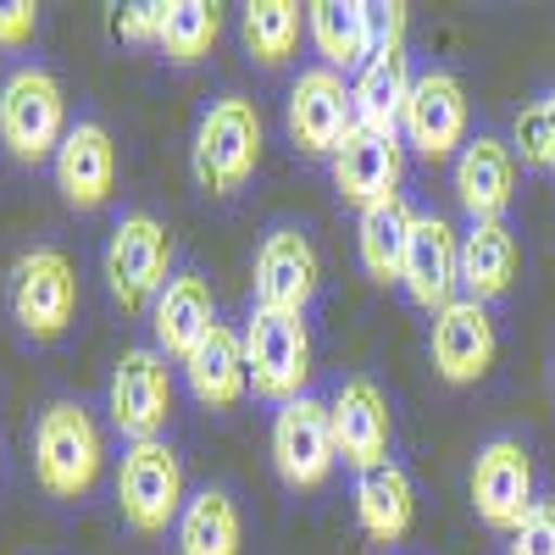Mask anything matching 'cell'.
I'll return each mask as SVG.
<instances>
[{"instance_id": "1f68e13d", "label": "cell", "mask_w": 555, "mask_h": 555, "mask_svg": "<svg viewBox=\"0 0 555 555\" xmlns=\"http://www.w3.org/2000/svg\"><path fill=\"white\" fill-rule=\"evenodd\" d=\"M366 23H373V56L405 51V7L400 0H366Z\"/></svg>"}, {"instance_id": "2e32d148", "label": "cell", "mask_w": 555, "mask_h": 555, "mask_svg": "<svg viewBox=\"0 0 555 555\" xmlns=\"http://www.w3.org/2000/svg\"><path fill=\"white\" fill-rule=\"evenodd\" d=\"M328 416H334V444L345 467H378L395 450V411L389 395L373 378H339V389L328 395Z\"/></svg>"}, {"instance_id": "8992f818", "label": "cell", "mask_w": 555, "mask_h": 555, "mask_svg": "<svg viewBox=\"0 0 555 555\" xmlns=\"http://www.w3.org/2000/svg\"><path fill=\"white\" fill-rule=\"evenodd\" d=\"M167 278H172V234H167V222L151 217V211H122L117 228H112V240H106V289L112 300L139 317V311H151L156 295L167 289Z\"/></svg>"}, {"instance_id": "d6986e66", "label": "cell", "mask_w": 555, "mask_h": 555, "mask_svg": "<svg viewBox=\"0 0 555 555\" xmlns=\"http://www.w3.org/2000/svg\"><path fill=\"white\" fill-rule=\"evenodd\" d=\"M450 190H455L461 211H467V222L505 217V206H512V195H517V156H512V145L494 139V133H473L467 145L455 151V162H450Z\"/></svg>"}, {"instance_id": "836d02e7", "label": "cell", "mask_w": 555, "mask_h": 555, "mask_svg": "<svg viewBox=\"0 0 555 555\" xmlns=\"http://www.w3.org/2000/svg\"><path fill=\"white\" fill-rule=\"evenodd\" d=\"M117 39L122 44H156L162 39V0H133V7H117Z\"/></svg>"}, {"instance_id": "9a60e30c", "label": "cell", "mask_w": 555, "mask_h": 555, "mask_svg": "<svg viewBox=\"0 0 555 555\" xmlns=\"http://www.w3.org/2000/svg\"><path fill=\"white\" fill-rule=\"evenodd\" d=\"M400 289L411 306H423L428 317L461 300V234L439 211H416L411 222V245L400 267Z\"/></svg>"}, {"instance_id": "30bf717a", "label": "cell", "mask_w": 555, "mask_h": 555, "mask_svg": "<svg viewBox=\"0 0 555 555\" xmlns=\"http://www.w3.org/2000/svg\"><path fill=\"white\" fill-rule=\"evenodd\" d=\"M467 83H461L450 67H423L411 78V101L400 117V139L423 156V162H455V151L467 145Z\"/></svg>"}, {"instance_id": "9c48e42d", "label": "cell", "mask_w": 555, "mask_h": 555, "mask_svg": "<svg viewBox=\"0 0 555 555\" xmlns=\"http://www.w3.org/2000/svg\"><path fill=\"white\" fill-rule=\"evenodd\" d=\"M317 289H322V256H317L311 234L295 222L267 228L256 245V267H250V306L306 317Z\"/></svg>"}, {"instance_id": "ffe728a7", "label": "cell", "mask_w": 555, "mask_h": 555, "mask_svg": "<svg viewBox=\"0 0 555 555\" xmlns=\"http://www.w3.org/2000/svg\"><path fill=\"white\" fill-rule=\"evenodd\" d=\"M217 322L222 317H217V295H211L206 278L201 272H172L167 289L151 306V339L167 361H190Z\"/></svg>"}, {"instance_id": "83f0119b", "label": "cell", "mask_w": 555, "mask_h": 555, "mask_svg": "<svg viewBox=\"0 0 555 555\" xmlns=\"http://www.w3.org/2000/svg\"><path fill=\"white\" fill-rule=\"evenodd\" d=\"M222 34V7L217 0H167L162 7V39L156 51L172 67H195L211 56V44Z\"/></svg>"}, {"instance_id": "484cf974", "label": "cell", "mask_w": 555, "mask_h": 555, "mask_svg": "<svg viewBox=\"0 0 555 555\" xmlns=\"http://www.w3.org/2000/svg\"><path fill=\"white\" fill-rule=\"evenodd\" d=\"M411 222L416 211L395 195L384 206H366L356 217V256H361V272L373 284H400V267H405V245H411Z\"/></svg>"}, {"instance_id": "7402d4cb", "label": "cell", "mask_w": 555, "mask_h": 555, "mask_svg": "<svg viewBox=\"0 0 555 555\" xmlns=\"http://www.w3.org/2000/svg\"><path fill=\"white\" fill-rule=\"evenodd\" d=\"M517 284V234L512 222L494 217V222H467L461 234V295L478 300V306H494L505 300Z\"/></svg>"}, {"instance_id": "5b68a950", "label": "cell", "mask_w": 555, "mask_h": 555, "mask_svg": "<svg viewBox=\"0 0 555 555\" xmlns=\"http://www.w3.org/2000/svg\"><path fill=\"white\" fill-rule=\"evenodd\" d=\"M183 505H190V483H183V461L167 439L128 444L117 461V512L139 539H156L178 528Z\"/></svg>"}, {"instance_id": "5bb4252c", "label": "cell", "mask_w": 555, "mask_h": 555, "mask_svg": "<svg viewBox=\"0 0 555 555\" xmlns=\"http://www.w3.org/2000/svg\"><path fill=\"white\" fill-rule=\"evenodd\" d=\"M500 356V328H494V311L478 300H450L444 311H434V328H428V361L434 373L455 389H467L478 378H489V366Z\"/></svg>"}, {"instance_id": "e575fe53", "label": "cell", "mask_w": 555, "mask_h": 555, "mask_svg": "<svg viewBox=\"0 0 555 555\" xmlns=\"http://www.w3.org/2000/svg\"><path fill=\"white\" fill-rule=\"evenodd\" d=\"M550 384H555V366H550Z\"/></svg>"}, {"instance_id": "f1b7e54d", "label": "cell", "mask_w": 555, "mask_h": 555, "mask_svg": "<svg viewBox=\"0 0 555 555\" xmlns=\"http://www.w3.org/2000/svg\"><path fill=\"white\" fill-rule=\"evenodd\" d=\"M300 23H306V12L295 7V0H250L245 23H240L250 62L284 67V62L295 56V44H300Z\"/></svg>"}, {"instance_id": "d4e9b609", "label": "cell", "mask_w": 555, "mask_h": 555, "mask_svg": "<svg viewBox=\"0 0 555 555\" xmlns=\"http://www.w3.org/2000/svg\"><path fill=\"white\" fill-rule=\"evenodd\" d=\"M411 62L405 51H384L373 56L356 83H350V101H356V128H373V133H400V117H405V101H411Z\"/></svg>"}, {"instance_id": "7a4b0ae2", "label": "cell", "mask_w": 555, "mask_h": 555, "mask_svg": "<svg viewBox=\"0 0 555 555\" xmlns=\"http://www.w3.org/2000/svg\"><path fill=\"white\" fill-rule=\"evenodd\" d=\"M256 167H261V112H256L250 95L228 89V95H217L195 122L190 172H195V183L206 195L228 201L256 178Z\"/></svg>"}, {"instance_id": "44dd1931", "label": "cell", "mask_w": 555, "mask_h": 555, "mask_svg": "<svg viewBox=\"0 0 555 555\" xmlns=\"http://www.w3.org/2000/svg\"><path fill=\"white\" fill-rule=\"evenodd\" d=\"M183 384L206 411H228L250 395V366H245V334L234 322H217L206 345L183 361Z\"/></svg>"}, {"instance_id": "4316f807", "label": "cell", "mask_w": 555, "mask_h": 555, "mask_svg": "<svg viewBox=\"0 0 555 555\" xmlns=\"http://www.w3.org/2000/svg\"><path fill=\"white\" fill-rule=\"evenodd\" d=\"M172 539H178V555H240L245 522H240L234 494H228V489L190 494V505H183Z\"/></svg>"}, {"instance_id": "8fae6325", "label": "cell", "mask_w": 555, "mask_h": 555, "mask_svg": "<svg viewBox=\"0 0 555 555\" xmlns=\"http://www.w3.org/2000/svg\"><path fill=\"white\" fill-rule=\"evenodd\" d=\"M267 444H272V473L289 489H322L339 467L334 416H328V400H317V395H300L289 405H278Z\"/></svg>"}, {"instance_id": "d6a6232c", "label": "cell", "mask_w": 555, "mask_h": 555, "mask_svg": "<svg viewBox=\"0 0 555 555\" xmlns=\"http://www.w3.org/2000/svg\"><path fill=\"white\" fill-rule=\"evenodd\" d=\"M34 34H39L34 0H0V51H28Z\"/></svg>"}, {"instance_id": "7c38bea8", "label": "cell", "mask_w": 555, "mask_h": 555, "mask_svg": "<svg viewBox=\"0 0 555 555\" xmlns=\"http://www.w3.org/2000/svg\"><path fill=\"white\" fill-rule=\"evenodd\" d=\"M533 500H539V478H533L528 444L512 439V434H494L473 461V512H478V522L512 539L517 522L533 512Z\"/></svg>"}, {"instance_id": "3957f363", "label": "cell", "mask_w": 555, "mask_h": 555, "mask_svg": "<svg viewBox=\"0 0 555 555\" xmlns=\"http://www.w3.org/2000/svg\"><path fill=\"white\" fill-rule=\"evenodd\" d=\"M67 89L51 67L23 62L0 78V145L23 167L56 162V145L67 139Z\"/></svg>"}, {"instance_id": "e0dca14e", "label": "cell", "mask_w": 555, "mask_h": 555, "mask_svg": "<svg viewBox=\"0 0 555 555\" xmlns=\"http://www.w3.org/2000/svg\"><path fill=\"white\" fill-rule=\"evenodd\" d=\"M334 190L356 211L384 206L400 195V172H405V139L400 133H373V128H350L345 145L334 151Z\"/></svg>"}, {"instance_id": "603a6c76", "label": "cell", "mask_w": 555, "mask_h": 555, "mask_svg": "<svg viewBox=\"0 0 555 555\" xmlns=\"http://www.w3.org/2000/svg\"><path fill=\"white\" fill-rule=\"evenodd\" d=\"M356 522L373 544H400L416 522V489L405 478V467L389 455L378 467L356 473Z\"/></svg>"}, {"instance_id": "cb8c5ba5", "label": "cell", "mask_w": 555, "mask_h": 555, "mask_svg": "<svg viewBox=\"0 0 555 555\" xmlns=\"http://www.w3.org/2000/svg\"><path fill=\"white\" fill-rule=\"evenodd\" d=\"M311 44L328 73H361L373 62V23H366V0H317L306 7Z\"/></svg>"}, {"instance_id": "52a82bcc", "label": "cell", "mask_w": 555, "mask_h": 555, "mask_svg": "<svg viewBox=\"0 0 555 555\" xmlns=\"http://www.w3.org/2000/svg\"><path fill=\"white\" fill-rule=\"evenodd\" d=\"M245 366H250V395L267 405H289L311 384V328L306 317L261 311L250 306L245 317Z\"/></svg>"}, {"instance_id": "4dcf8cb0", "label": "cell", "mask_w": 555, "mask_h": 555, "mask_svg": "<svg viewBox=\"0 0 555 555\" xmlns=\"http://www.w3.org/2000/svg\"><path fill=\"white\" fill-rule=\"evenodd\" d=\"M505 555H555V500H533V512L517 522Z\"/></svg>"}, {"instance_id": "ba28073f", "label": "cell", "mask_w": 555, "mask_h": 555, "mask_svg": "<svg viewBox=\"0 0 555 555\" xmlns=\"http://www.w3.org/2000/svg\"><path fill=\"white\" fill-rule=\"evenodd\" d=\"M178 411V384H172V366L156 345H133L117 356L112 378H106V416L112 428L128 444H145L162 439V428L172 423Z\"/></svg>"}, {"instance_id": "f546056e", "label": "cell", "mask_w": 555, "mask_h": 555, "mask_svg": "<svg viewBox=\"0 0 555 555\" xmlns=\"http://www.w3.org/2000/svg\"><path fill=\"white\" fill-rule=\"evenodd\" d=\"M512 156L528 172H550L555 178V83H544L539 95L517 112V122H512Z\"/></svg>"}, {"instance_id": "ac0fdd59", "label": "cell", "mask_w": 555, "mask_h": 555, "mask_svg": "<svg viewBox=\"0 0 555 555\" xmlns=\"http://www.w3.org/2000/svg\"><path fill=\"white\" fill-rule=\"evenodd\" d=\"M51 172H56V190H62V201L73 211H101L112 201V190H117V145H112L106 122L78 117L67 128V139L56 145Z\"/></svg>"}, {"instance_id": "277c9868", "label": "cell", "mask_w": 555, "mask_h": 555, "mask_svg": "<svg viewBox=\"0 0 555 555\" xmlns=\"http://www.w3.org/2000/svg\"><path fill=\"white\" fill-rule=\"evenodd\" d=\"M7 311L28 345H56L78 317V267L56 245H34L7 272Z\"/></svg>"}, {"instance_id": "4fadbf2b", "label": "cell", "mask_w": 555, "mask_h": 555, "mask_svg": "<svg viewBox=\"0 0 555 555\" xmlns=\"http://www.w3.org/2000/svg\"><path fill=\"white\" fill-rule=\"evenodd\" d=\"M284 128H289V145L311 162H334V151L345 145V133L356 128V101H350V83L328 67H306L289 83V101H284Z\"/></svg>"}, {"instance_id": "6da1fadb", "label": "cell", "mask_w": 555, "mask_h": 555, "mask_svg": "<svg viewBox=\"0 0 555 555\" xmlns=\"http://www.w3.org/2000/svg\"><path fill=\"white\" fill-rule=\"evenodd\" d=\"M106 434L83 400H51L34 423V478L51 500H83L101 483Z\"/></svg>"}]
</instances>
